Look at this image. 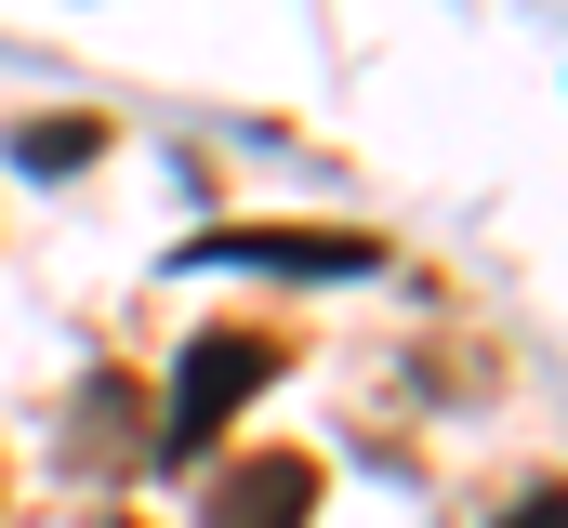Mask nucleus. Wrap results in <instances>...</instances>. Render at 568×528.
Returning a JSON list of instances; mask_svg holds the SVG:
<instances>
[{
  "mask_svg": "<svg viewBox=\"0 0 568 528\" xmlns=\"http://www.w3.org/2000/svg\"><path fill=\"white\" fill-rule=\"evenodd\" d=\"M265 384H278V344H265V331H199V344L172 357V423H159L172 463H199V449H212Z\"/></svg>",
  "mask_w": 568,
  "mask_h": 528,
  "instance_id": "1",
  "label": "nucleus"
},
{
  "mask_svg": "<svg viewBox=\"0 0 568 528\" xmlns=\"http://www.w3.org/2000/svg\"><path fill=\"white\" fill-rule=\"evenodd\" d=\"M185 264H252V277H384V238H357V225H212V238H185Z\"/></svg>",
  "mask_w": 568,
  "mask_h": 528,
  "instance_id": "2",
  "label": "nucleus"
},
{
  "mask_svg": "<svg viewBox=\"0 0 568 528\" xmlns=\"http://www.w3.org/2000/svg\"><path fill=\"white\" fill-rule=\"evenodd\" d=\"M304 516H317V463L304 449H252V463L212 476V516L199 528H304Z\"/></svg>",
  "mask_w": 568,
  "mask_h": 528,
  "instance_id": "3",
  "label": "nucleus"
},
{
  "mask_svg": "<svg viewBox=\"0 0 568 528\" xmlns=\"http://www.w3.org/2000/svg\"><path fill=\"white\" fill-rule=\"evenodd\" d=\"M80 159H106V120H27L13 132V172H40V185H67Z\"/></svg>",
  "mask_w": 568,
  "mask_h": 528,
  "instance_id": "4",
  "label": "nucleus"
},
{
  "mask_svg": "<svg viewBox=\"0 0 568 528\" xmlns=\"http://www.w3.org/2000/svg\"><path fill=\"white\" fill-rule=\"evenodd\" d=\"M503 528H568V489H529V502H516Z\"/></svg>",
  "mask_w": 568,
  "mask_h": 528,
  "instance_id": "5",
  "label": "nucleus"
}]
</instances>
